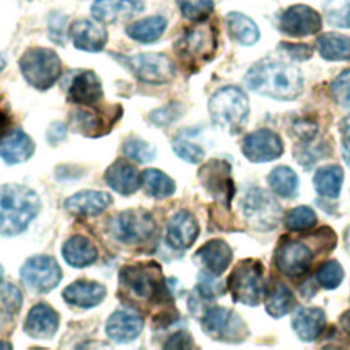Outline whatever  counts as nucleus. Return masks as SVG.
<instances>
[{
    "instance_id": "f257e3e1",
    "label": "nucleus",
    "mask_w": 350,
    "mask_h": 350,
    "mask_svg": "<svg viewBox=\"0 0 350 350\" xmlns=\"http://www.w3.org/2000/svg\"><path fill=\"white\" fill-rule=\"evenodd\" d=\"M246 86L257 94L276 100H294L304 90V78L298 67L272 59H264L250 67Z\"/></svg>"
},
{
    "instance_id": "f03ea898",
    "label": "nucleus",
    "mask_w": 350,
    "mask_h": 350,
    "mask_svg": "<svg viewBox=\"0 0 350 350\" xmlns=\"http://www.w3.org/2000/svg\"><path fill=\"white\" fill-rule=\"evenodd\" d=\"M37 193L16 183L0 185V235L22 234L40 211Z\"/></svg>"
},
{
    "instance_id": "7ed1b4c3",
    "label": "nucleus",
    "mask_w": 350,
    "mask_h": 350,
    "mask_svg": "<svg viewBox=\"0 0 350 350\" xmlns=\"http://www.w3.org/2000/svg\"><path fill=\"white\" fill-rule=\"evenodd\" d=\"M119 282L124 294L131 295L137 301L153 304L161 302L170 295L164 284L161 269L154 262H139L123 267Z\"/></svg>"
},
{
    "instance_id": "20e7f679",
    "label": "nucleus",
    "mask_w": 350,
    "mask_h": 350,
    "mask_svg": "<svg viewBox=\"0 0 350 350\" xmlns=\"http://www.w3.org/2000/svg\"><path fill=\"white\" fill-rule=\"evenodd\" d=\"M208 108L216 126L226 131L237 133L246 123L249 100L239 88L226 86L212 94Z\"/></svg>"
},
{
    "instance_id": "39448f33",
    "label": "nucleus",
    "mask_w": 350,
    "mask_h": 350,
    "mask_svg": "<svg viewBox=\"0 0 350 350\" xmlns=\"http://www.w3.org/2000/svg\"><path fill=\"white\" fill-rule=\"evenodd\" d=\"M19 68L25 81L38 90L52 88L62 74V60L49 48H29L19 59Z\"/></svg>"
},
{
    "instance_id": "423d86ee",
    "label": "nucleus",
    "mask_w": 350,
    "mask_h": 350,
    "mask_svg": "<svg viewBox=\"0 0 350 350\" xmlns=\"http://www.w3.org/2000/svg\"><path fill=\"white\" fill-rule=\"evenodd\" d=\"M264 268L256 260L241 261L227 279L228 290L234 301L254 306L264 294Z\"/></svg>"
},
{
    "instance_id": "0eeeda50",
    "label": "nucleus",
    "mask_w": 350,
    "mask_h": 350,
    "mask_svg": "<svg viewBox=\"0 0 350 350\" xmlns=\"http://www.w3.org/2000/svg\"><path fill=\"white\" fill-rule=\"evenodd\" d=\"M108 230L118 242L134 245L148 241L154 234L156 221L145 209H127L109 220Z\"/></svg>"
},
{
    "instance_id": "6e6552de",
    "label": "nucleus",
    "mask_w": 350,
    "mask_h": 350,
    "mask_svg": "<svg viewBox=\"0 0 350 350\" xmlns=\"http://www.w3.org/2000/svg\"><path fill=\"white\" fill-rule=\"evenodd\" d=\"M243 213L249 224L257 231H269L278 226L282 209L272 194L254 187L243 198Z\"/></svg>"
},
{
    "instance_id": "1a4fd4ad",
    "label": "nucleus",
    "mask_w": 350,
    "mask_h": 350,
    "mask_svg": "<svg viewBox=\"0 0 350 350\" xmlns=\"http://www.w3.org/2000/svg\"><path fill=\"white\" fill-rule=\"evenodd\" d=\"M201 327L213 340L242 342L247 335L243 320L234 310L221 306L208 309L202 316Z\"/></svg>"
},
{
    "instance_id": "9d476101",
    "label": "nucleus",
    "mask_w": 350,
    "mask_h": 350,
    "mask_svg": "<svg viewBox=\"0 0 350 350\" xmlns=\"http://www.w3.org/2000/svg\"><path fill=\"white\" fill-rule=\"evenodd\" d=\"M194 23L179 40L178 53L189 63H204L215 53L216 33L205 21Z\"/></svg>"
},
{
    "instance_id": "9b49d317",
    "label": "nucleus",
    "mask_w": 350,
    "mask_h": 350,
    "mask_svg": "<svg viewBox=\"0 0 350 350\" xmlns=\"http://www.w3.org/2000/svg\"><path fill=\"white\" fill-rule=\"evenodd\" d=\"M21 279L31 290L48 293L62 280V268L57 261L46 254H37L21 267Z\"/></svg>"
},
{
    "instance_id": "f8f14e48",
    "label": "nucleus",
    "mask_w": 350,
    "mask_h": 350,
    "mask_svg": "<svg viewBox=\"0 0 350 350\" xmlns=\"http://www.w3.org/2000/svg\"><path fill=\"white\" fill-rule=\"evenodd\" d=\"M126 63L137 79L150 85L167 83L175 75V66L164 53H139L127 57Z\"/></svg>"
},
{
    "instance_id": "ddd939ff",
    "label": "nucleus",
    "mask_w": 350,
    "mask_h": 350,
    "mask_svg": "<svg viewBox=\"0 0 350 350\" xmlns=\"http://www.w3.org/2000/svg\"><path fill=\"white\" fill-rule=\"evenodd\" d=\"M68 101L82 105H92L104 96L103 85L96 72L90 70H75L63 82Z\"/></svg>"
},
{
    "instance_id": "4468645a",
    "label": "nucleus",
    "mask_w": 350,
    "mask_h": 350,
    "mask_svg": "<svg viewBox=\"0 0 350 350\" xmlns=\"http://www.w3.org/2000/svg\"><path fill=\"white\" fill-rule=\"evenodd\" d=\"M230 174L231 167L223 160H211L198 172L204 187L227 208L234 196V183Z\"/></svg>"
},
{
    "instance_id": "2eb2a0df",
    "label": "nucleus",
    "mask_w": 350,
    "mask_h": 350,
    "mask_svg": "<svg viewBox=\"0 0 350 350\" xmlns=\"http://www.w3.org/2000/svg\"><path fill=\"white\" fill-rule=\"evenodd\" d=\"M312 261V250L299 241H284L275 252V264L278 269L288 278H299L306 273Z\"/></svg>"
},
{
    "instance_id": "dca6fc26",
    "label": "nucleus",
    "mask_w": 350,
    "mask_h": 350,
    "mask_svg": "<svg viewBox=\"0 0 350 350\" xmlns=\"http://www.w3.org/2000/svg\"><path fill=\"white\" fill-rule=\"evenodd\" d=\"M279 29L290 37L312 36L321 29V16L309 5H291L280 15Z\"/></svg>"
},
{
    "instance_id": "f3484780",
    "label": "nucleus",
    "mask_w": 350,
    "mask_h": 350,
    "mask_svg": "<svg viewBox=\"0 0 350 350\" xmlns=\"http://www.w3.org/2000/svg\"><path fill=\"white\" fill-rule=\"evenodd\" d=\"M242 152L249 161L264 163L280 157L283 153V144L276 133L271 130H258L245 137Z\"/></svg>"
},
{
    "instance_id": "a211bd4d",
    "label": "nucleus",
    "mask_w": 350,
    "mask_h": 350,
    "mask_svg": "<svg viewBox=\"0 0 350 350\" xmlns=\"http://www.w3.org/2000/svg\"><path fill=\"white\" fill-rule=\"evenodd\" d=\"M68 37L77 49L85 52H98L108 41V33L104 23L96 19L74 21L68 27Z\"/></svg>"
},
{
    "instance_id": "6ab92c4d",
    "label": "nucleus",
    "mask_w": 350,
    "mask_h": 350,
    "mask_svg": "<svg viewBox=\"0 0 350 350\" xmlns=\"http://www.w3.org/2000/svg\"><path fill=\"white\" fill-rule=\"evenodd\" d=\"M142 10V0H94L90 7L92 16L104 25L127 21Z\"/></svg>"
},
{
    "instance_id": "aec40b11",
    "label": "nucleus",
    "mask_w": 350,
    "mask_h": 350,
    "mask_svg": "<svg viewBox=\"0 0 350 350\" xmlns=\"http://www.w3.org/2000/svg\"><path fill=\"white\" fill-rule=\"evenodd\" d=\"M23 328L33 339H49L59 328V314L46 304H36L29 310Z\"/></svg>"
},
{
    "instance_id": "412c9836",
    "label": "nucleus",
    "mask_w": 350,
    "mask_h": 350,
    "mask_svg": "<svg viewBox=\"0 0 350 350\" xmlns=\"http://www.w3.org/2000/svg\"><path fill=\"white\" fill-rule=\"evenodd\" d=\"M144 328V319L133 310L120 309L113 312L105 324L107 335L119 342L126 343L135 339Z\"/></svg>"
},
{
    "instance_id": "4be33fe9",
    "label": "nucleus",
    "mask_w": 350,
    "mask_h": 350,
    "mask_svg": "<svg viewBox=\"0 0 350 350\" xmlns=\"http://www.w3.org/2000/svg\"><path fill=\"white\" fill-rule=\"evenodd\" d=\"M200 232L196 217L187 211L176 212L167 224V241L174 249H187Z\"/></svg>"
},
{
    "instance_id": "5701e85b",
    "label": "nucleus",
    "mask_w": 350,
    "mask_h": 350,
    "mask_svg": "<svg viewBox=\"0 0 350 350\" xmlns=\"http://www.w3.org/2000/svg\"><path fill=\"white\" fill-rule=\"evenodd\" d=\"M104 179L112 190L122 196L133 194L141 186V175L137 167L122 159L116 160L107 168Z\"/></svg>"
},
{
    "instance_id": "b1692460",
    "label": "nucleus",
    "mask_w": 350,
    "mask_h": 350,
    "mask_svg": "<svg viewBox=\"0 0 350 350\" xmlns=\"http://www.w3.org/2000/svg\"><path fill=\"white\" fill-rule=\"evenodd\" d=\"M112 202V197L105 191L98 190H82L64 202L66 209L78 216H97L103 213Z\"/></svg>"
},
{
    "instance_id": "393cba45",
    "label": "nucleus",
    "mask_w": 350,
    "mask_h": 350,
    "mask_svg": "<svg viewBox=\"0 0 350 350\" xmlns=\"http://www.w3.org/2000/svg\"><path fill=\"white\" fill-rule=\"evenodd\" d=\"M105 294L107 288L103 284L92 280H77L67 286L62 293L63 299L68 305L83 309L98 305L105 298Z\"/></svg>"
},
{
    "instance_id": "a878e982",
    "label": "nucleus",
    "mask_w": 350,
    "mask_h": 350,
    "mask_svg": "<svg viewBox=\"0 0 350 350\" xmlns=\"http://www.w3.org/2000/svg\"><path fill=\"white\" fill-rule=\"evenodd\" d=\"M33 139L22 130L8 133L0 141V157L10 165L27 161L34 153Z\"/></svg>"
},
{
    "instance_id": "bb28decb",
    "label": "nucleus",
    "mask_w": 350,
    "mask_h": 350,
    "mask_svg": "<svg viewBox=\"0 0 350 350\" xmlns=\"http://www.w3.org/2000/svg\"><path fill=\"white\" fill-rule=\"evenodd\" d=\"M196 257L208 272L219 276L228 268L232 260V252L224 241L212 239L197 250Z\"/></svg>"
},
{
    "instance_id": "cd10ccee",
    "label": "nucleus",
    "mask_w": 350,
    "mask_h": 350,
    "mask_svg": "<svg viewBox=\"0 0 350 350\" xmlns=\"http://www.w3.org/2000/svg\"><path fill=\"white\" fill-rule=\"evenodd\" d=\"M325 327V314L320 308H299L293 317V328L304 342L317 339Z\"/></svg>"
},
{
    "instance_id": "c85d7f7f",
    "label": "nucleus",
    "mask_w": 350,
    "mask_h": 350,
    "mask_svg": "<svg viewBox=\"0 0 350 350\" xmlns=\"http://www.w3.org/2000/svg\"><path fill=\"white\" fill-rule=\"evenodd\" d=\"M62 254L68 265L75 268H83L97 260L98 252L89 238L83 235H74L64 242L62 247Z\"/></svg>"
},
{
    "instance_id": "c756f323",
    "label": "nucleus",
    "mask_w": 350,
    "mask_h": 350,
    "mask_svg": "<svg viewBox=\"0 0 350 350\" xmlns=\"http://www.w3.org/2000/svg\"><path fill=\"white\" fill-rule=\"evenodd\" d=\"M71 126L75 131L89 135L97 137L107 133L111 126L116 122V116H103L97 112H90L88 109H78L71 116Z\"/></svg>"
},
{
    "instance_id": "7c9ffc66",
    "label": "nucleus",
    "mask_w": 350,
    "mask_h": 350,
    "mask_svg": "<svg viewBox=\"0 0 350 350\" xmlns=\"http://www.w3.org/2000/svg\"><path fill=\"white\" fill-rule=\"evenodd\" d=\"M167 29V19L161 15H152L135 21L126 27V34L141 44H150L157 41Z\"/></svg>"
},
{
    "instance_id": "2f4dec72",
    "label": "nucleus",
    "mask_w": 350,
    "mask_h": 350,
    "mask_svg": "<svg viewBox=\"0 0 350 350\" xmlns=\"http://www.w3.org/2000/svg\"><path fill=\"white\" fill-rule=\"evenodd\" d=\"M227 30L232 40L241 45H253L260 38V30L256 22L241 12H230L226 16Z\"/></svg>"
},
{
    "instance_id": "473e14b6",
    "label": "nucleus",
    "mask_w": 350,
    "mask_h": 350,
    "mask_svg": "<svg viewBox=\"0 0 350 350\" xmlns=\"http://www.w3.org/2000/svg\"><path fill=\"white\" fill-rule=\"evenodd\" d=\"M317 51L325 60L339 62L350 59V37L343 34H321L316 41Z\"/></svg>"
},
{
    "instance_id": "72a5a7b5",
    "label": "nucleus",
    "mask_w": 350,
    "mask_h": 350,
    "mask_svg": "<svg viewBox=\"0 0 350 350\" xmlns=\"http://www.w3.org/2000/svg\"><path fill=\"white\" fill-rule=\"evenodd\" d=\"M343 171L339 165H324L316 171L313 178L316 191L328 198H336L340 193Z\"/></svg>"
},
{
    "instance_id": "f704fd0d",
    "label": "nucleus",
    "mask_w": 350,
    "mask_h": 350,
    "mask_svg": "<svg viewBox=\"0 0 350 350\" xmlns=\"http://www.w3.org/2000/svg\"><path fill=\"white\" fill-rule=\"evenodd\" d=\"M141 185L154 198H167L175 191L174 179L156 168H148L141 174Z\"/></svg>"
},
{
    "instance_id": "c9c22d12",
    "label": "nucleus",
    "mask_w": 350,
    "mask_h": 350,
    "mask_svg": "<svg viewBox=\"0 0 350 350\" xmlns=\"http://www.w3.org/2000/svg\"><path fill=\"white\" fill-rule=\"evenodd\" d=\"M295 304L294 294L283 283H276L265 298V309L275 319L290 313L295 308Z\"/></svg>"
},
{
    "instance_id": "e433bc0d",
    "label": "nucleus",
    "mask_w": 350,
    "mask_h": 350,
    "mask_svg": "<svg viewBox=\"0 0 350 350\" xmlns=\"http://www.w3.org/2000/svg\"><path fill=\"white\" fill-rule=\"evenodd\" d=\"M268 183L275 194L290 198L297 193L298 176L290 167L280 165L269 172Z\"/></svg>"
},
{
    "instance_id": "4c0bfd02",
    "label": "nucleus",
    "mask_w": 350,
    "mask_h": 350,
    "mask_svg": "<svg viewBox=\"0 0 350 350\" xmlns=\"http://www.w3.org/2000/svg\"><path fill=\"white\" fill-rule=\"evenodd\" d=\"M317 223V216L314 211L309 206L301 205L293 208L287 212L284 217V226L290 231H305L314 227Z\"/></svg>"
},
{
    "instance_id": "58836bf2",
    "label": "nucleus",
    "mask_w": 350,
    "mask_h": 350,
    "mask_svg": "<svg viewBox=\"0 0 350 350\" xmlns=\"http://www.w3.org/2000/svg\"><path fill=\"white\" fill-rule=\"evenodd\" d=\"M180 14L191 21L201 22L205 21L213 11L212 0H175Z\"/></svg>"
},
{
    "instance_id": "ea45409f",
    "label": "nucleus",
    "mask_w": 350,
    "mask_h": 350,
    "mask_svg": "<svg viewBox=\"0 0 350 350\" xmlns=\"http://www.w3.org/2000/svg\"><path fill=\"white\" fill-rule=\"evenodd\" d=\"M342 279H343V268L340 267L339 262L334 260L323 262L316 271L317 283L327 290L336 288L340 284Z\"/></svg>"
},
{
    "instance_id": "a19ab883",
    "label": "nucleus",
    "mask_w": 350,
    "mask_h": 350,
    "mask_svg": "<svg viewBox=\"0 0 350 350\" xmlns=\"http://www.w3.org/2000/svg\"><path fill=\"white\" fill-rule=\"evenodd\" d=\"M124 154L138 163H149L154 159V148L142 139H129L123 144Z\"/></svg>"
},
{
    "instance_id": "79ce46f5",
    "label": "nucleus",
    "mask_w": 350,
    "mask_h": 350,
    "mask_svg": "<svg viewBox=\"0 0 350 350\" xmlns=\"http://www.w3.org/2000/svg\"><path fill=\"white\" fill-rule=\"evenodd\" d=\"M0 304L7 313L15 314L22 306V293L12 283H0Z\"/></svg>"
},
{
    "instance_id": "37998d69",
    "label": "nucleus",
    "mask_w": 350,
    "mask_h": 350,
    "mask_svg": "<svg viewBox=\"0 0 350 350\" xmlns=\"http://www.w3.org/2000/svg\"><path fill=\"white\" fill-rule=\"evenodd\" d=\"M172 149L178 157H180L182 160H185L187 163L198 164L204 159V150L198 145L191 144L186 139H180V138L174 139Z\"/></svg>"
},
{
    "instance_id": "c03bdc74",
    "label": "nucleus",
    "mask_w": 350,
    "mask_h": 350,
    "mask_svg": "<svg viewBox=\"0 0 350 350\" xmlns=\"http://www.w3.org/2000/svg\"><path fill=\"white\" fill-rule=\"evenodd\" d=\"M67 36V16L62 12H52L48 18V37L51 41L64 45Z\"/></svg>"
},
{
    "instance_id": "a18cd8bd",
    "label": "nucleus",
    "mask_w": 350,
    "mask_h": 350,
    "mask_svg": "<svg viewBox=\"0 0 350 350\" xmlns=\"http://www.w3.org/2000/svg\"><path fill=\"white\" fill-rule=\"evenodd\" d=\"M215 276L216 275H213L208 271L201 272V275L198 276L197 290H198L200 295L205 299H212V298L219 297L224 293V287H223L221 282L217 280Z\"/></svg>"
},
{
    "instance_id": "49530a36",
    "label": "nucleus",
    "mask_w": 350,
    "mask_h": 350,
    "mask_svg": "<svg viewBox=\"0 0 350 350\" xmlns=\"http://www.w3.org/2000/svg\"><path fill=\"white\" fill-rule=\"evenodd\" d=\"M331 93L335 101L343 107H350V70L339 74L331 83Z\"/></svg>"
},
{
    "instance_id": "de8ad7c7",
    "label": "nucleus",
    "mask_w": 350,
    "mask_h": 350,
    "mask_svg": "<svg viewBox=\"0 0 350 350\" xmlns=\"http://www.w3.org/2000/svg\"><path fill=\"white\" fill-rule=\"evenodd\" d=\"M328 21L334 26L350 29V1L343 4L339 10H332L328 15Z\"/></svg>"
},
{
    "instance_id": "09e8293b",
    "label": "nucleus",
    "mask_w": 350,
    "mask_h": 350,
    "mask_svg": "<svg viewBox=\"0 0 350 350\" xmlns=\"http://www.w3.org/2000/svg\"><path fill=\"white\" fill-rule=\"evenodd\" d=\"M178 112L175 108L171 107H165V108H160V109H156L150 113V119L153 123L156 124H167V123H171L175 120Z\"/></svg>"
},
{
    "instance_id": "8fccbe9b",
    "label": "nucleus",
    "mask_w": 350,
    "mask_h": 350,
    "mask_svg": "<svg viewBox=\"0 0 350 350\" xmlns=\"http://www.w3.org/2000/svg\"><path fill=\"white\" fill-rule=\"evenodd\" d=\"M66 134H67V129L64 126V123L62 122H53L48 131H46V139L49 144L52 145H56L59 142H62L64 138H66Z\"/></svg>"
},
{
    "instance_id": "3c124183",
    "label": "nucleus",
    "mask_w": 350,
    "mask_h": 350,
    "mask_svg": "<svg viewBox=\"0 0 350 350\" xmlns=\"http://www.w3.org/2000/svg\"><path fill=\"white\" fill-rule=\"evenodd\" d=\"M193 346L191 338L185 332H176L171 338H168L164 345L165 349H190Z\"/></svg>"
},
{
    "instance_id": "603ef678",
    "label": "nucleus",
    "mask_w": 350,
    "mask_h": 350,
    "mask_svg": "<svg viewBox=\"0 0 350 350\" xmlns=\"http://www.w3.org/2000/svg\"><path fill=\"white\" fill-rule=\"evenodd\" d=\"M342 156H343L345 163H346L347 167L350 168V135L343 139V144H342Z\"/></svg>"
},
{
    "instance_id": "864d4df0",
    "label": "nucleus",
    "mask_w": 350,
    "mask_h": 350,
    "mask_svg": "<svg viewBox=\"0 0 350 350\" xmlns=\"http://www.w3.org/2000/svg\"><path fill=\"white\" fill-rule=\"evenodd\" d=\"M340 327L342 329L350 336V309L346 310L342 316H340Z\"/></svg>"
},
{
    "instance_id": "5fc2aeb1",
    "label": "nucleus",
    "mask_w": 350,
    "mask_h": 350,
    "mask_svg": "<svg viewBox=\"0 0 350 350\" xmlns=\"http://www.w3.org/2000/svg\"><path fill=\"white\" fill-rule=\"evenodd\" d=\"M345 246H346V250H347V253L350 256V226L347 227L346 234H345Z\"/></svg>"
},
{
    "instance_id": "6e6d98bb",
    "label": "nucleus",
    "mask_w": 350,
    "mask_h": 350,
    "mask_svg": "<svg viewBox=\"0 0 350 350\" xmlns=\"http://www.w3.org/2000/svg\"><path fill=\"white\" fill-rule=\"evenodd\" d=\"M5 64H7V62H5V59H4V57H3V56H1V55H0V71H1V70H3V68H4V67H5Z\"/></svg>"
},
{
    "instance_id": "4d7b16f0",
    "label": "nucleus",
    "mask_w": 350,
    "mask_h": 350,
    "mask_svg": "<svg viewBox=\"0 0 350 350\" xmlns=\"http://www.w3.org/2000/svg\"><path fill=\"white\" fill-rule=\"evenodd\" d=\"M0 347H3V349H11V345L7 343V342H0Z\"/></svg>"
},
{
    "instance_id": "13d9d810",
    "label": "nucleus",
    "mask_w": 350,
    "mask_h": 350,
    "mask_svg": "<svg viewBox=\"0 0 350 350\" xmlns=\"http://www.w3.org/2000/svg\"><path fill=\"white\" fill-rule=\"evenodd\" d=\"M1 278H3V267L0 265V280H1Z\"/></svg>"
}]
</instances>
